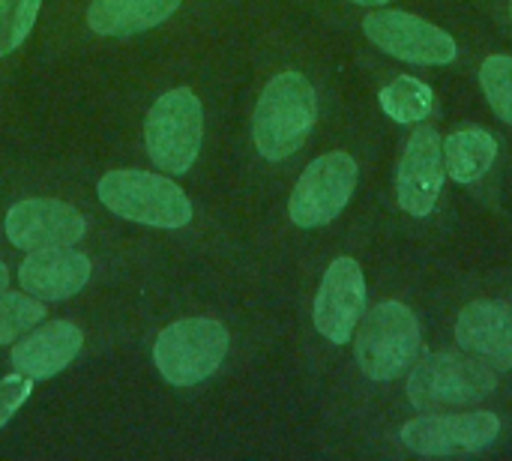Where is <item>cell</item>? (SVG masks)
<instances>
[{
    "mask_svg": "<svg viewBox=\"0 0 512 461\" xmlns=\"http://www.w3.org/2000/svg\"><path fill=\"white\" fill-rule=\"evenodd\" d=\"M315 120H318V99L309 78L300 72L276 75L264 87L252 117L258 153L270 162L294 156L306 144Z\"/></svg>",
    "mask_w": 512,
    "mask_h": 461,
    "instance_id": "obj_1",
    "label": "cell"
},
{
    "mask_svg": "<svg viewBox=\"0 0 512 461\" xmlns=\"http://www.w3.org/2000/svg\"><path fill=\"white\" fill-rule=\"evenodd\" d=\"M420 321L396 300L378 303L357 333V366L372 381H393L408 372L420 357Z\"/></svg>",
    "mask_w": 512,
    "mask_h": 461,
    "instance_id": "obj_2",
    "label": "cell"
},
{
    "mask_svg": "<svg viewBox=\"0 0 512 461\" xmlns=\"http://www.w3.org/2000/svg\"><path fill=\"white\" fill-rule=\"evenodd\" d=\"M99 201L120 219L153 228H183L192 222V201L162 174L111 171L99 180Z\"/></svg>",
    "mask_w": 512,
    "mask_h": 461,
    "instance_id": "obj_3",
    "label": "cell"
},
{
    "mask_svg": "<svg viewBox=\"0 0 512 461\" xmlns=\"http://www.w3.org/2000/svg\"><path fill=\"white\" fill-rule=\"evenodd\" d=\"M495 387L498 378L486 363L456 351H441L414 363L408 381V399L420 411L465 408L492 396Z\"/></svg>",
    "mask_w": 512,
    "mask_h": 461,
    "instance_id": "obj_4",
    "label": "cell"
},
{
    "mask_svg": "<svg viewBox=\"0 0 512 461\" xmlns=\"http://www.w3.org/2000/svg\"><path fill=\"white\" fill-rule=\"evenodd\" d=\"M201 138H204V111L189 87L168 90L153 102L144 123V141L156 168L168 174H186L198 159Z\"/></svg>",
    "mask_w": 512,
    "mask_h": 461,
    "instance_id": "obj_5",
    "label": "cell"
},
{
    "mask_svg": "<svg viewBox=\"0 0 512 461\" xmlns=\"http://www.w3.org/2000/svg\"><path fill=\"white\" fill-rule=\"evenodd\" d=\"M228 354V330L213 318H186L165 327L153 345L162 378L174 387L207 381Z\"/></svg>",
    "mask_w": 512,
    "mask_h": 461,
    "instance_id": "obj_6",
    "label": "cell"
},
{
    "mask_svg": "<svg viewBox=\"0 0 512 461\" xmlns=\"http://www.w3.org/2000/svg\"><path fill=\"white\" fill-rule=\"evenodd\" d=\"M357 174L360 171L354 156L342 150L318 156L303 171V177L291 192V204H288L291 222L300 228H318L333 222L348 207L357 189Z\"/></svg>",
    "mask_w": 512,
    "mask_h": 461,
    "instance_id": "obj_7",
    "label": "cell"
},
{
    "mask_svg": "<svg viewBox=\"0 0 512 461\" xmlns=\"http://www.w3.org/2000/svg\"><path fill=\"white\" fill-rule=\"evenodd\" d=\"M363 30L381 51L399 60L426 63V66H444L456 60V39L447 30L402 9L369 12Z\"/></svg>",
    "mask_w": 512,
    "mask_h": 461,
    "instance_id": "obj_8",
    "label": "cell"
},
{
    "mask_svg": "<svg viewBox=\"0 0 512 461\" xmlns=\"http://www.w3.org/2000/svg\"><path fill=\"white\" fill-rule=\"evenodd\" d=\"M501 432V420L492 411L474 414H438V417H417L402 426V444L420 456H456V453H477L495 444Z\"/></svg>",
    "mask_w": 512,
    "mask_h": 461,
    "instance_id": "obj_9",
    "label": "cell"
},
{
    "mask_svg": "<svg viewBox=\"0 0 512 461\" xmlns=\"http://www.w3.org/2000/svg\"><path fill=\"white\" fill-rule=\"evenodd\" d=\"M444 186V141L432 126H417L405 144L396 171L399 207L411 216H429Z\"/></svg>",
    "mask_w": 512,
    "mask_h": 461,
    "instance_id": "obj_10",
    "label": "cell"
},
{
    "mask_svg": "<svg viewBox=\"0 0 512 461\" xmlns=\"http://www.w3.org/2000/svg\"><path fill=\"white\" fill-rule=\"evenodd\" d=\"M84 231V216L72 204L54 198H27L6 213V237L24 252L75 246Z\"/></svg>",
    "mask_w": 512,
    "mask_h": 461,
    "instance_id": "obj_11",
    "label": "cell"
},
{
    "mask_svg": "<svg viewBox=\"0 0 512 461\" xmlns=\"http://www.w3.org/2000/svg\"><path fill=\"white\" fill-rule=\"evenodd\" d=\"M366 309V279L354 258H336L324 273V282L315 297V327L333 342L345 345L360 324Z\"/></svg>",
    "mask_w": 512,
    "mask_h": 461,
    "instance_id": "obj_12",
    "label": "cell"
},
{
    "mask_svg": "<svg viewBox=\"0 0 512 461\" xmlns=\"http://www.w3.org/2000/svg\"><path fill=\"white\" fill-rule=\"evenodd\" d=\"M456 342L489 366L512 369V309L498 300H474L459 312Z\"/></svg>",
    "mask_w": 512,
    "mask_h": 461,
    "instance_id": "obj_13",
    "label": "cell"
},
{
    "mask_svg": "<svg viewBox=\"0 0 512 461\" xmlns=\"http://www.w3.org/2000/svg\"><path fill=\"white\" fill-rule=\"evenodd\" d=\"M21 288L36 300H69L90 279V258L69 249H33L18 267Z\"/></svg>",
    "mask_w": 512,
    "mask_h": 461,
    "instance_id": "obj_14",
    "label": "cell"
},
{
    "mask_svg": "<svg viewBox=\"0 0 512 461\" xmlns=\"http://www.w3.org/2000/svg\"><path fill=\"white\" fill-rule=\"evenodd\" d=\"M84 333L69 321H51L12 348V366L33 381L63 372L81 351Z\"/></svg>",
    "mask_w": 512,
    "mask_h": 461,
    "instance_id": "obj_15",
    "label": "cell"
},
{
    "mask_svg": "<svg viewBox=\"0 0 512 461\" xmlns=\"http://www.w3.org/2000/svg\"><path fill=\"white\" fill-rule=\"evenodd\" d=\"M180 0H93L87 21L102 36L144 33L177 12Z\"/></svg>",
    "mask_w": 512,
    "mask_h": 461,
    "instance_id": "obj_16",
    "label": "cell"
},
{
    "mask_svg": "<svg viewBox=\"0 0 512 461\" xmlns=\"http://www.w3.org/2000/svg\"><path fill=\"white\" fill-rule=\"evenodd\" d=\"M498 141L480 126H465L447 135L444 141V168L459 183H477L495 162Z\"/></svg>",
    "mask_w": 512,
    "mask_h": 461,
    "instance_id": "obj_17",
    "label": "cell"
},
{
    "mask_svg": "<svg viewBox=\"0 0 512 461\" xmlns=\"http://www.w3.org/2000/svg\"><path fill=\"white\" fill-rule=\"evenodd\" d=\"M378 99H381V108L387 111V117H393L396 123H423L432 114L435 93L420 78L399 75L396 81H390L381 90Z\"/></svg>",
    "mask_w": 512,
    "mask_h": 461,
    "instance_id": "obj_18",
    "label": "cell"
},
{
    "mask_svg": "<svg viewBox=\"0 0 512 461\" xmlns=\"http://www.w3.org/2000/svg\"><path fill=\"white\" fill-rule=\"evenodd\" d=\"M45 318V306L27 294L0 291V345L15 342L24 330L36 327Z\"/></svg>",
    "mask_w": 512,
    "mask_h": 461,
    "instance_id": "obj_19",
    "label": "cell"
},
{
    "mask_svg": "<svg viewBox=\"0 0 512 461\" xmlns=\"http://www.w3.org/2000/svg\"><path fill=\"white\" fill-rule=\"evenodd\" d=\"M480 84L486 90V99L492 102L495 114L512 126V57L510 54H492L480 66Z\"/></svg>",
    "mask_w": 512,
    "mask_h": 461,
    "instance_id": "obj_20",
    "label": "cell"
},
{
    "mask_svg": "<svg viewBox=\"0 0 512 461\" xmlns=\"http://www.w3.org/2000/svg\"><path fill=\"white\" fill-rule=\"evenodd\" d=\"M42 0H0V57L12 54L36 24Z\"/></svg>",
    "mask_w": 512,
    "mask_h": 461,
    "instance_id": "obj_21",
    "label": "cell"
},
{
    "mask_svg": "<svg viewBox=\"0 0 512 461\" xmlns=\"http://www.w3.org/2000/svg\"><path fill=\"white\" fill-rule=\"evenodd\" d=\"M30 390H33V378L18 375V372L0 381V429H3V426L12 420V414L27 402Z\"/></svg>",
    "mask_w": 512,
    "mask_h": 461,
    "instance_id": "obj_22",
    "label": "cell"
},
{
    "mask_svg": "<svg viewBox=\"0 0 512 461\" xmlns=\"http://www.w3.org/2000/svg\"><path fill=\"white\" fill-rule=\"evenodd\" d=\"M6 285H9V273H6V264L0 261V291H6Z\"/></svg>",
    "mask_w": 512,
    "mask_h": 461,
    "instance_id": "obj_23",
    "label": "cell"
},
{
    "mask_svg": "<svg viewBox=\"0 0 512 461\" xmlns=\"http://www.w3.org/2000/svg\"><path fill=\"white\" fill-rule=\"evenodd\" d=\"M354 3H363V6H384L387 0H354Z\"/></svg>",
    "mask_w": 512,
    "mask_h": 461,
    "instance_id": "obj_24",
    "label": "cell"
},
{
    "mask_svg": "<svg viewBox=\"0 0 512 461\" xmlns=\"http://www.w3.org/2000/svg\"><path fill=\"white\" fill-rule=\"evenodd\" d=\"M510 15H512V0H510Z\"/></svg>",
    "mask_w": 512,
    "mask_h": 461,
    "instance_id": "obj_25",
    "label": "cell"
}]
</instances>
